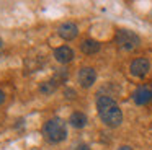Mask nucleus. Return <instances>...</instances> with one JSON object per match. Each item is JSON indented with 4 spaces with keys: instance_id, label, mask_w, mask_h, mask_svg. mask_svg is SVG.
<instances>
[{
    "instance_id": "nucleus-1",
    "label": "nucleus",
    "mask_w": 152,
    "mask_h": 150,
    "mask_svg": "<svg viewBox=\"0 0 152 150\" xmlns=\"http://www.w3.org/2000/svg\"><path fill=\"white\" fill-rule=\"evenodd\" d=\"M96 111L98 116L108 127H118L123 122V111L119 109L118 103L111 96H102L96 98Z\"/></svg>"
},
{
    "instance_id": "nucleus-2",
    "label": "nucleus",
    "mask_w": 152,
    "mask_h": 150,
    "mask_svg": "<svg viewBox=\"0 0 152 150\" xmlns=\"http://www.w3.org/2000/svg\"><path fill=\"white\" fill-rule=\"evenodd\" d=\"M43 135L51 143L62 142L67 139V124L61 117H53L43 126Z\"/></svg>"
},
{
    "instance_id": "nucleus-3",
    "label": "nucleus",
    "mask_w": 152,
    "mask_h": 150,
    "mask_svg": "<svg viewBox=\"0 0 152 150\" xmlns=\"http://www.w3.org/2000/svg\"><path fill=\"white\" fill-rule=\"evenodd\" d=\"M115 41L118 44V47L123 49V51H132L141 44L139 36L131 29H118L115 34Z\"/></svg>"
},
{
    "instance_id": "nucleus-4",
    "label": "nucleus",
    "mask_w": 152,
    "mask_h": 150,
    "mask_svg": "<svg viewBox=\"0 0 152 150\" xmlns=\"http://www.w3.org/2000/svg\"><path fill=\"white\" fill-rule=\"evenodd\" d=\"M149 70H151V62L145 57L134 59V60L131 62V65H129L131 75H134V77H137V78H144L145 75L149 74Z\"/></svg>"
},
{
    "instance_id": "nucleus-5",
    "label": "nucleus",
    "mask_w": 152,
    "mask_h": 150,
    "mask_svg": "<svg viewBox=\"0 0 152 150\" xmlns=\"http://www.w3.org/2000/svg\"><path fill=\"white\" fill-rule=\"evenodd\" d=\"M132 100L139 106L151 103L152 101V85H141V87H137L134 90V93H132Z\"/></svg>"
},
{
    "instance_id": "nucleus-6",
    "label": "nucleus",
    "mask_w": 152,
    "mask_h": 150,
    "mask_svg": "<svg viewBox=\"0 0 152 150\" xmlns=\"http://www.w3.org/2000/svg\"><path fill=\"white\" fill-rule=\"evenodd\" d=\"M77 80H79L80 87L82 88H90L96 80V72L93 67H83L79 70V75H77Z\"/></svg>"
},
{
    "instance_id": "nucleus-7",
    "label": "nucleus",
    "mask_w": 152,
    "mask_h": 150,
    "mask_svg": "<svg viewBox=\"0 0 152 150\" xmlns=\"http://www.w3.org/2000/svg\"><path fill=\"white\" fill-rule=\"evenodd\" d=\"M57 34L64 39V41H72L79 34V26L72 21H66L57 28Z\"/></svg>"
},
{
    "instance_id": "nucleus-8",
    "label": "nucleus",
    "mask_w": 152,
    "mask_h": 150,
    "mask_svg": "<svg viewBox=\"0 0 152 150\" xmlns=\"http://www.w3.org/2000/svg\"><path fill=\"white\" fill-rule=\"evenodd\" d=\"M54 59L59 64H69L74 60V51L69 46H61V47L54 49Z\"/></svg>"
},
{
    "instance_id": "nucleus-9",
    "label": "nucleus",
    "mask_w": 152,
    "mask_h": 150,
    "mask_svg": "<svg viewBox=\"0 0 152 150\" xmlns=\"http://www.w3.org/2000/svg\"><path fill=\"white\" fill-rule=\"evenodd\" d=\"M102 44H100L96 39H83L82 44H80V51L87 55H92V54H96L100 51Z\"/></svg>"
},
{
    "instance_id": "nucleus-10",
    "label": "nucleus",
    "mask_w": 152,
    "mask_h": 150,
    "mask_svg": "<svg viewBox=\"0 0 152 150\" xmlns=\"http://www.w3.org/2000/svg\"><path fill=\"white\" fill-rule=\"evenodd\" d=\"M69 124L72 127H75V129H82V127L87 126V116L82 113V111H75V113L70 114Z\"/></svg>"
},
{
    "instance_id": "nucleus-11",
    "label": "nucleus",
    "mask_w": 152,
    "mask_h": 150,
    "mask_svg": "<svg viewBox=\"0 0 152 150\" xmlns=\"http://www.w3.org/2000/svg\"><path fill=\"white\" fill-rule=\"evenodd\" d=\"M56 87H57V85L54 83L53 80H51V82H44V83L41 85V88H39V90H41V93H44V95H51V93H54Z\"/></svg>"
},
{
    "instance_id": "nucleus-12",
    "label": "nucleus",
    "mask_w": 152,
    "mask_h": 150,
    "mask_svg": "<svg viewBox=\"0 0 152 150\" xmlns=\"http://www.w3.org/2000/svg\"><path fill=\"white\" fill-rule=\"evenodd\" d=\"M64 95H66L67 98H74V95H75V91H74L72 88H66V91H64Z\"/></svg>"
},
{
    "instance_id": "nucleus-13",
    "label": "nucleus",
    "mask_w": 152,
    "mask_h": 150,
    "mask_svg": "<svg viewBox=\"0 0 152 150\" xmlns=\"http://www.w3.org/2000/svg\"><path fill=\"white\" fill-rule=\"evenodd\" d=\"M4 100H5V95H4V91L0 90V104L4 103Z\"/></svg>"
},
{
    "instance_id": "nucleus-14",
    "label": "nucleus",
    "mask_w": 152,
    "mask_h": 150,
    "mask_svg": "<svg viewBox=\"0 0 152 150\" xmlns=\"http://www.w3.org/2000/svg\"><path fill=\"white\" fill-rule=\"evenodd\" d=\"M77 150H90L87 145H80V147H77Z\"/></svg>"
},
{
    "instance_id": "nucleus-15",
    "label": "nucleus",
    "mask_w": 152,
    "mask_h": 150,
    "mask_svg": "<svg viewBox=\"0 0 152 150\" xmlns=\"http://www.w3.org/2000/svg\"><path fill=\"white\" fill-rule=\"evenodd\" d=\"M118 150H132V149H131V147H128V145H124V147H119Z\"/></svg>"
},
{
    "instance_id": "nucleus-16",
    "label": "nucleus",
    "mask_w": 152,
    "mask_h": 150,
    "mask_svg": "<svg viewBox=\"0 0 152 150\" xmlns=\"http://www.w3.org/2000/svg\"><path fill=\"white\" fill-rule=\"evenodd\" d=\"M0 49H2V41H0Z\"/></svg>"
}]
</instances>
